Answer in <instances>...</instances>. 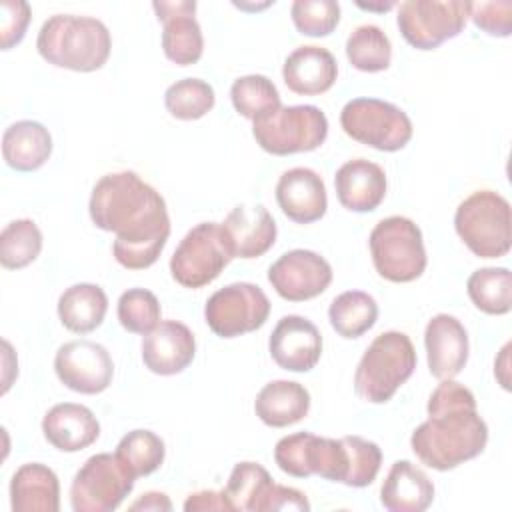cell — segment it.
Masks as SVG:
<instances>
[{"mask_svg":"<svg viewBox=\"0 0 512 512\" xmlns=\"http://www.w3.org/2000/svg\"><path fill=\"white\" fill-rule=\"evenodd\" d=\"M88 212L96 228L116 234L112 254L128 270L150 268L170 236L164 198L132 170L102 176L92 188Z\"/></svg>","mask_w":512,"mask_h":512,"instance_id":"obj_1","label":"cell"},{"mask_svg":"<svg viewBox=\"0 0 512 512\" xmlns=\"http://www.w3.org/2000/svg\"><path fill=\"white\" fill-rule=\"evenodd\" d=\"M426 410L428 420L410 436L412 452L424 466L446 472L484 452L488 426L464 384L442 380L430 394Z\"/></svg>","mask_w":512,"mask_h":512,"instance_id":"obj_2","label":"cell"},{"mask_svg":"<svg viewBox=\"0 0 512 512\" xmlns=\"http://www.w3.org/2000/svg\"><path fill=\"white\" fill-rule=\"evenodd\" d=\"M36 48L38 54L56 68L94 72L108 62L112 36L98 18L54 14L42 24Z\"/></svg>","mask_w":512,"mask_h":512,"instance_id":"obj_3","label":"cell"},{"mask_svg":"<svg viewBox=\"0 0 512 512\" xmlns=\"http://www.w3.org/2000/svg\"><path fill=\"white\" fill-rule=\"evenodd\" d=\"M416 362L414 344L404 332H382L370 342L356 366L354 390L370 404H384L414 374Z\"/></svg>","mask_w":512,"mask_h":512,"instance_id":"obj_4","label":"cell"},{"mask_svg":"<svg viewBox=\"0 0 512 512\" xmlns=\"http://www.w3.org/2000/svg\"><path fill=\"white\" fill-rule=\"evenodd\" d=\"M454 228L474 256L502 258L512 244L510 204L494 190H476L458 204Z\"/></svg>","mask_w":512,"mask_h":512,"instance_id":"obj_5","label":"cell"},{"mask_svg":"<svg viewBox=\"0 0 512 512\" xmlns=\"http://www.w3.org/2000/svg\"><path fill=\"white\" fill-rule=\"evenodd\" d=\"M256 144L274 156L312 152L328 136L326 114L312 104L278 106L252 120Z\"/></svg>","mask_w":512,"mask_h":512,"instance_id":"obj_6","label":"cell"},{"mask_svg":"<svg viewBox=\"0 0 512 512\" xmlns=\"http://www.w3.org/2000/svg\"><path fill=\"white\" fill-rule=\"evenodd\" d=\"M368 246L376 272L388 282H414L426 270L422 230L406 216L380 220L370 232Z\"/></svg>","mask_w":512,"mask_h":512,"instance_id":"obj_7","label":"cell"},{"mask_svg":"<svg viewBox=\"0 0 512 512\" xmlns=\"http://www.w3.org/2000/svg\"><path fill=\"white\" fill-rule=\"evenodd\" d=\"M232 258L222 224L200 222L176 246L170 258V274L180 286L196 290L214 282Z\"/></svg>","mask_w":512,"mask_h":512,"instance_id":"obj_8","label":"cell"},{"mask_svg":"<svg viewBox=\"0 0 512 512\" xmlns=\"http://www.w3.org/2000/svg\"><path fill=\"white\" fill-rule=\"evenodd\" d=\"M340 126L352 140L382 152L402 150L414 132L402 108L378 98H354L346 102L340 112Z\"/></svg>","mask_w":512,"mask_h":512,"instance_id":"obj_9","label":"cell"},{"mask_svg":"<svg viewBox=\"0 0 512 512\" xmlns=\"http://www.w3.org/2000/svg\"><path fill=\"white\" fill-rule=\"evenodd\" d=\"M136 476L114 454L90 456L74 474L70 484V506L74 512H112L132 492Z\"/></svg>","mask_w":512,"mask_h":512,"instance_id":"obj_10","label":"cell"},{"mask_svg":"<svg viewBox=\"0 0 512 512\" xmlns=\"http://www.w3.org/2000/svg\"><path fill=\"white\" fill-rule=\"evenodd\" d=\"M278 468L294 478L312 474L330 482H346L348 446L344 438H322L312 432H296L280 438L274 446Z\"/></svg>","mask_w":512,"mask_h":512,"instance_id":"obj_11","label":"cell"},{"mask_svg":"<svg viewBox=\"0 0 512 512\" xmlns=\"http://www.w3.org/2000/svg\"><path fill=\"white\" fill-rule=\"evenodd\" d=\"M470 8L472 2L464 0H406L398 6L396 24L412 48L434 50L464 30Z\"/></svg>","mask_w":512,"mask_h":512,"instance_id":"obj_12","label":"cell"},{"mask_svg":"<svg viewBox=\"0 0 512 512\" xmlns=\"http://www.w3.org/2000/svg\"><path fill=\"white\" fill-rule=\"evenodd\" d=\"M270 300L264 290L252 282H232L216 290L206 306L204 320L220 338H236L254 332L266 324Z\"/></svg>","mask_w":512,"mask_h":512,"instance_id":"obj_13","label":"cell"},{"mask_svg":"<svg viewBox=\"0 0 512 512\" xmlns=\"http://www.w3.org/2000/svg\"><path fill=\"white\" fill-rule=\"evenodd\" d=\"M58 380L78 394H100L112 384L114 362L110 352L92 340H72L54 356Z\"/></svg>","mask_w":512,"mask_h":512,"instance_id":"obj_14","label":"cell"},{"mask_svg":"<svg viewBox=\"0 0 512 512\" xmlns=\"http://www.w3.org/2000/svg\"><path fill=\"white\" fill-rule=\"evenodd\" d=\"M268 282L280 298L304 302L326 292L332 282V266L318 252L296 248L268 268Z\"/></svg>","mask_w":512,"mask_h":512,"instance_id":"obj_15","label":"cell"},{"mask_svg":"<svg viewBox=\"0 0 512 512\" xmlns=\"http://www.w3.org/2000/svg\"><path fill=\"white\" fill-rule=\"evenodd\" d=\"M268 352L282 370L308 372L322 356V334L308 318L288 314L274 326L268 338Z\"/></svg>","mask_w":512,"mask_h":512,"instance_id":"obj_16","label":"cell"},{"mask_svg":"<svg viewBox=\"0 0 512 512\" xmlns=\"http://www.w3.org/2000/svg\"><path fill=\"white\" fill-rule=\"evenodd\" d=\"M152 8L162 22V50L166 58L178 66L196 64L204 52V36L198 20L194 18L196 2H152Z\"/></svg>","mask_w":512,"mask_h":512,"instance_id":"obj_17","label":"cell"},{"mask_svg":"<svg viewBox=\"0 0 512 512\" xmlns=\"http://www.w3.org/2000/svg\"><path fill=\"white\" fill-rule=\"evenodd\" d=\"M196 356V338L192 330L178 320H160V324L142 338V362L158 376L184 372Z\"/></svg>","mask_w":512,"mask_h":512,"instance_id":"obj_18","label":"cell"},{"mask_svg":"<svg viewBox=\"0 0 512 512\" xmlns=\"http://www.w3.org/2000/svg\"><path fill=\"white\" fill-rule=\"evenodd\" d=\"M428 370L438 380L454 378L468 362V332L452 314H436L424 330Z\"/></svg>","mask_w":512,"mask_h":512,"instance_id":"obj_19","label":"cell"},{"mask_svg":"<svg viewBox=\"0 0 512 512\" xmlns=\"http://www.w3.org/2000/svg\"><path fill=\"white\" fill-rule=\"evenodd\" d=\"M276 202L284 216L296 224H312L320 220L328 208L322 176L304 166L282 172L276 184Z\"/></svg>","mask_w":512,"mask_h":512,"instance_id":"obj_20","label":"cell"},{"mask_svg":"<svg viewBox=\"0 0 512 512\" xmlns=\"http://www.w3.org/2000/svg\"><path fill=\"white\" fill-rule=\"evenodd\" d=\"M234 258H258L276 242V222L262 204H238L222 222Z\"/></svg>","mask_w":512,"mask_h":512,"instance_id":"obj_21","label":"cell"},{"mask_svg":"<svg viewBox=\"0 0 512 512\" xmlns=\"http://www.w3.org/2000/svg\"><path fill=\"white\" fill-rule=\"evenodd\" d=\"M386 174L382 166L366 158L344 162L334 176L338 202L350 212H372L386 196Z\"/></svg>","mask_w":512,"mask_h":512,"instance_id":"obj_22","label":"cell"},{"mask_svg":"<svg viewBox=\"0 0 512 512\" xmlns=\"http://www.w3.org/2000/svg\"><path fill=\"white\" fill-rule=\"evenodd\" d=\"M42 432L56 450L80 452L98 440L100 422L88 406L60 402L44 414Z\"/></svg>","mask_w":512,"mask_h":512,"instance_id":"obj_23","label":"cell"},{"mask_svg":"<svg viewBox=\"0 0 512 512\" xmlns=\"http://www.w3.org/2000/svg\"><path fill=\"white\" fill-rule=\"evenodd\" d=\"M282 78L294 94L318 96L334 86L338 78V62L332 52L322 46H298L286 56Z\"/></svg>","mask_w":512,"mask_h":512,"instance_id":"obj_24","label":"cell"},{"mask_svg":"<svg viewBox=\"0 0 512 512\" xmlns=\"http://www.w3.org/2000/svg\"><path fill=\"white\" fill-rule=\"evenodd\" d=\"M434 500V484L410 460H396L380 488V504L390 512H422Z\"/></svg>","mask_w":512,"mask_h":512,"instance_id":"obj_25","label":"cell"},{"mask_svg":"<svg viewBox=\"0 0 512 512\" xmlns=\"http://www.w3.org/2000/svg\"><path fill=\"white\" fill-rule=\"evenodd\" d=\"M10 506L14 512H58L60 482L56 472L40 462L22 464L10 480Z\"/></svg>","mask_w":512,"mask_h":512,"instance_id":"obj_26","label":"cell"},{"mask_svg":"<svg viewBox=\"0 0 512 512\" xmlns=\"http://www.w3.org/2000/svg\"><path fill=\"white\" fill-rule=\"evenodd\" d=\"M310 392L294 380L268 382L254 400L256 416L270 428H286L308 416Z\"/></svg>","mask_w":512,"mask_h":512,"instance_id":"obj_27","label":"cell"},{"mask_svg":"<svg viewBox=\"0 0 512 512\" xmlns=\"http://www.w3.org/2000/svg\"><path fill=\"white\" fill-rule=\"evenodd\" d=\"M50 154L52 136L44 124L36 120H18L4 130L2 156L12 170H38L46 164Z\"/></svg>","mask_w":512,"mask_h":512,"instance_id":"obj_28","label":"cell"},{"mask_svg":"<svg viewBox=\"0 0 512 512\" xmlns=\"http://www.w3.org/2000/svg\"><path fill=\"white\" fill-rule=\"evenodd\" d=\"M108 296L98 284L80 282L66 288L58 298V318L62 326L76 334L96 330L106 316Z\"/></svg>","mask_w":512,"mask_h":512,"instance_id":"obj_29","label":"cell"},{"mask_svg":"<svg viewBox=\"0 0 512 512\" xmlns=\"http://www.w3.org/2000/svg\"><path fill=\"white\" fill-rule=\"evenodd\" d=\"M328 320L338 336L360 338L376 324L378 304L368 292L346 290L330 302Z\"/></svg>","mask_w":512,"mask_h":512,"instance_id":"obj_30","label":"cell"},{"mask_svg":"<svg viewBox=\"0 0 512 512\" xmlns=\"http://www.w3.org/2000/svg\"><path fill=\"white\" fill-rule=\"evenodd\" d=\"M466 292L480 312L490 316L508 314L512 308V274L508 268H478L468 276Z\"/></svg>","mask_w":512,"mask_h":512,"instance_id":"obj_31","label":"cell"},{"mask_svg":"<svg viewBox=\"0 0 512 512\" xmlns=\"http://www.w3.org/2000/svg\"><path fill=\"white\" fill-rule=\"evenodd\" d=\"M274 486L272 476L258 462H238L224 486L232 510L262 512V504Z\"/></svg>","mask_w":512,"mask_h":512,"instance_id":"obj_32","label":"cell"},{"mask_svg":"<svg viewBox=\"0 0 512 512\" xmlns=\"http://www.w3.org/2000/svg\"><path fill=\"white\" fill-rule=\"evenodd\" d=\"M346 58L360 72H382L390 66L392 44L376 24L354 28L346 40Z\"/></svg>","mask_w":512,"mask_h":512,"instance_id":"obj_33","label":"cell"},{"mask_svg":"<svg viewBox=\"0 0 512 512\" xmlns=\"http://www.w3.org/2000/svg\"><path fill=\"white\" fill-rule=\"evenodd\" d=\"M42 252V232L30 218L6 224L0 232V262L6 270H20L32 264Z\"/></svg>","mask_w":512,"mask_h":512,"instance_id":"obj_34","label":"cell"},{"mask_svg":"<svg viewBox=\"0 0 512 512\" xmlns=\"http://www.w3.org/2000/svg\"><path fill=\"white\" fill-rule=\"evenodd\" d=\"M116 456L130 468V472L140 478L156 472L166 456L164 440L152 430L138 428L122 436L116 446Z\"/></svg>","mask_w":512,"mask_h":512,"instance_id":"obj_35","label":"cell"},{"mask_svg":"<svg viewBox=\"0 0 512 512\" xmlns=\"http://www.w3.org/2000/svg\"><path fill=\"white\" fill-rule=\"evenodd\" d=\"M230 100L234 110L248 120H256L258 116L282 106L278 88L264 74H246L236 78L230 88Z\"/></svg>","mask_w":512,"mask_h":512,"instance_id":"obj_36","label":"cell"},{"mask_svg":"<svg viewBox=\"0 0 512 512\" xmlns=\"http://www.w3.org/2000/svg\"><path fill=\"white\" fill-rule=\"evenodd\" d=\"M214 88L200 78H182L164 92V106L178 120H198L214 108Z\"/></svg>","mask_w":512,"mask_h":512,"instance_id":"obj_37","label":"cell"},{"mask_svg":"<svg viewBox=\"0 0 512 512\" xmlns=\"http://www.w3.org/2000/svg\"><path fill=\"white\" fill-rule=\"evenodd\" d=\"M116 314L124 330L146 336L160 324L162 310L154 292L146 288H130L120 294Z\"/></svg>","mask_w":512,"mask_h":512,"instance_id":"obj_38","label":"cell"},{"mask_svg":"<svg viewBox=\"0 0 512 512\" xmlns=\"http://www.w3.org/2000/svg\"><path fill=\"white\" fill-rule=\"evenodd\" d=\"M290 16L300 34L320 38L338 26L340 4L334 0H296L290 6Z\"/></svg>","mask_w":512,"mask_h":512,"instance_id":"obj_39","label":"cell"},{"mask_svg":"<svg viewBox=\"0 0 512 512\" xmlns=\"http://www.w3.org/2000/svg\"><path fill=\"white\" fill-rule=\"evenodd\" d=\"M344 442L348 446V476L344 484L352 488L372 484L382 464L380 446L362 436H344Z\"/></svg>","mask_w":512,"mask_h":512,"instance_id":"obj_40","label":"cell"},{"mask_svg":"<svg viewBox=\"0 0 512 512\" xmlns=\"http://www.w3.org/2000/svg\"><path fill=\"white\" fill-rule=\"evenodd\" d=\"M470 18L482 32L506 38L512 34V2H472Z\"/></svg>","mask_w":512,"mask_h":512,"instance_id":"obj_41","label":"cell"},{"mask_svg":"<svg viewBox=\"0 0 512 512\" xmlns=\"http://www.w3.org/2000/svg\"><path fill=\"white\" fill-rule=\"evenodd\" d=\"M0 14V46L2 50H10L22 42L32 10L24 0H4Z\"/></svg>","mask_w":512,"mask_h":512,"instance_id":"obj_42","label":"cell"},{"mask_svg":"<svg viewBox=\"0 0 512 512\" xmlns=\"http://www.w3.org/2000/svg\"><path fill=\"white\" fill-rule=\"evenodd\" d=\"M278 510L308 512L310 502L304 492H300L292 486H282V484L274 482V486L270 488V492L262 504V512H278Z\"/></svg>","mask_w":512,"mask_h":512,"instance_id":"obj_43","label":"cell"},{"mask_svg":"<svg viewBox=\"0 0 512 512\" xmlns=\"http://www.w3.org/2000/svg\"><path fill=\"white\" fill-rule=\"evenodd\" d=\"M184 510L186 512H210V510H232L224 490L216 492V490H200V492H194L186 498L184 502Z\"/></svg>","mask_w":512,"mask_h":512,"instance_id":"obj_44","label":"cell"},{"mask_svg":"<svg viewBox=\"0 0 512 512\" xmlns=\"http://www.w3.org/2000/svg\"><path fill=\"white\" fill-rule=\"evenodd\" d=\"M130 510H142V512L144 510H152V512L172 510V502L162 492H146V494H142V498H138L134 504H130Z\"/></svg>","mask_w":512,"mask_h":512,"instance_id":"obj_45","label":"cell"},{"mask_svg":"<svg viewBox=\"0 0 512 512\" xmlns=\"http://www.w3.org/2000/svg\"><path fill=\"white\" fill-rule=\"evenodd\" d=\"M508 352H510V344H506L500 350V358L494 362V374L500 380L504 390H510V380H508Z\"/></svg>","mask_w":512,"mask_h":512,"instance_id":"obj_46","label":"cell"},{"mask_svg":"<svg viewBox=\"0 0 512 512\" xmlns=\"http://www.w3.org/2000/svg\"><path fill=\"white\" fill-rule=\"evenodd\" d=\"M358 6H360V8H364V10H378V12H386V10L394 8L396 4H394V2H386V4H362V2H358Z\"/></svg>","mask_w":512,"mask_h":512,"instance_id":"obj_47","label":"cell"}]
</instances>
